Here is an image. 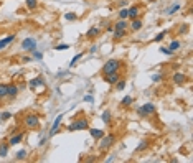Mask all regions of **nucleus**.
<instances>
[{
    "instance_id": "nucleus-34",
    "label": "nucleus",
    "mask_w": 193,
    "mask_h": 163,
    "mask_svg": "<svg viewBox=\"0 0 193 163\" xmlns=\"http://www.w3.org/2000/svg\"><path fill=\"white\" fill-rule=\"evenodd\" d=\"M32 54H33V58H35V59H43V53L36 51V48H35V50H32Z\"/></svg>"
},
{
    "instance_id": "nucleus-26",
    "label": "nucleus",
    "mask_w": 193,
    "mask_h": 163,
    "mask_svg": "<svg viewBox=\"0 0 193 163\" xmlns=\"http://www.w3.org/2000/svg\"><path fill=\"white\" fill-rule=\"evenodd\" d=\"M7 89H8V84H0V101L7 97Z\"/></svg>"
},
{
    "instance_id": "nucleus-39",
    "label": "nucleus",
    "mask_w": 193,
    "mask_h": 163,
    "mask_svg": "<svg viewBox=\"0 0 193 163\" xmlns=\"http://www.w3.org/2000/svg\"><path fill=\"white\" fill-rule=\"evenodd\" d=\"M160 51H162V53H164V54H172L170 51L167 50V48H164V46H162V48H160Z\"/></svg>"
},
{
    "instance_id": "nucleus-22",
    "label": "nucleus",
    "mask_w": 193,
    "mask_h": 163,
    "mask_svg": "<svg viewBox=\"0 0 193 163\" xmlns=\"http://www.w3.org/2000/svg\"><path fill=\"white\" fill-rule=\"evenodd\" d=\"M180 46H182V43H180L178 40H175V41H172V43H170V46H168L167 50L170 51L172 54H173V53H175V51H177V50H178V48H180Z\"/></svg>"
},
{
    "instance_id": "nucleus-1",
    "label": "nucleus",
    "mask_w": 193,
    "mask_h": 163,
    "mask_svg": "<svg viewBox=\"0 0 193 163\" xmlns=\"http://www.w3.org/2000/svg\"><path fill=\"white\" fill-rule=\"evenodd\" d=\"M116 140H117V137H116L114 134H109V135L104 134L102 137L99 138V143H97V147H99V148L102 150V152H106V150H109L112 145H114Z\"/></svg>"
},
{
    "instance_id": "nucleus-15",
    "label": "nucleus",
    "mask_w": 193,
    "mask_h": 163,
    "mask_svg": "<svg viewBox=\"0 0 193 163\" xmlns=\"http://www.w3.org/2000/svg\"><path fill=\"white\" fill-rule=\"evenodd\" d=\"M8 150H10V143H8V140H4V142L0 143V156L5 158L8 155Z\"/></svg>"
},
{
    "instance_id": "nucleus-4",
    "label": "nucleus",
    "mask_w": 193,
    "mask_h": 163,
    "mask_svg": "<svg viewBox=\"0 0 193 163\" xmlns=\"http://www.w3.org/2000/svg\"><path fill=\"white\" fill-rule=\"evenodd\" d=\"M89 127V122H88V119L86 117H79L76 119L73 124L68 125V130L69 132H76V130H86V128Z\"/></svg>"
},
{
    "instance_id": "nucleus-35",
    "label": "nucleus",
    "mask_w": 193,
    "mask_h": 163,
    "mask_svg": "<svg viewBox=\"0 0 193 163\" xmlns=\"http://www.w3.org/2000/svg\"><path fill=\"white\" fill-rule=\"evenodd\" d=\"M10 117H12V114H10V112H4V114H0V120H8Z\"/></svg>"
},
{
    "instance_id": "nucleus-2",
    "label": "nucleus",
    "mask_w": 193,
    "mask_h": 163,
    "mask_svg": "<svg viewBox=\"0 0 193 163\" xmlns=\"http://www.w3.org/2000/svg\"><path fill=\"white\" fill-rule=\"evenodd\" d=\"M121 66H122V63L119 59H107L106 61V64L102 66V69H101V74H109V73H116V71H119L121 69Z\"/></svg>"
},
{
    "instance_id": "nucleus-37",
    "label": "nucleus",
    "mask_w": 193,
    "mask_h": 163,
    "mask_svg": "<svg viewBox=\"0 0 193 163\" xmlns=\"http://www.w3.org/2000/svg\"><path fill=\"white\" fill-rule=\"evenodd\" d=\"M69 48V45H58V46H55V50L56 51H61V50H68Z\"/></svg>"
},
{
    "instance_id": "nucleus-16",
    "label": "nucleus",
    "mask_w": 193,
    "mask_h": 163,
    "mask_svg": "<svg viewBox=\"0 0 193 163\" xmlns=\"http://www.w3.org/2000/svg\"><path fill=\"white\" fill-rule=\"evenodd\" d=\"M144 23L140 18H134V20H130V30L132 32H139V30H142Z\"/></svg>"
},
{
    "instance_id": "nucleus-36",
    "label": "nucleus",
    "mask_w": 193,
    "mask_h": 163,
    "mask_svg": "<svg viewBox=\"0 0 193 163\" xmlns=\"http://www.w3.org/2000/svg\"><path fill=\"white\" fill-rule=\"evenodd\" d=\"M150 79H152L154 82H160L162 81V76L160 74H152V76H150Z\"/></svg>"
},
{
    "instance_id": "nucleus-10",
    "label": "nucleus",
    "mask_w": 193,
    "mask_h": 163,
    "mask_svg": "<svg viewBox=\"0 0 193 163\" xmlns=\"http://www.w3.org/2000/svg\"><path fill=\"white\" fill-rule=\"evenodd\" d=\"M180 7H182V5H180L178 2H173V4H172V5H168V7L165 8V10H164V13H165V15H168V17H170V15L177 13V12L180 10Z\"/></svg>"
},
{
    "instance_id": "nucleus-11",
    "label": "nucleus",
    "mask_w": 193,
    "mask_h": 163,
    "mask_svg": "<svg viewBox=\"0 0 193 163\" xmlns=\"http://www.w3.org/2000/svg\"><path fill=\"white\" fill-rule=\"evenodd\" d=\"M43 87V86H45V79L41 78V76H38V78H35V79H32V81H30V91H35L36 87Z\"/></svg>"
},
{
    "instance_id": "nucleus-24",
    "label": "nucleus",
    "mask_w": 193,
    "mask_h": 163,
    "mask_svg": "<svg viewBox=\"0 0 193 163\" xmlns=\"http://www.w3.org/2000/svg\"><path fill=\"white\" fill-rule=\"evenodd\" d=\"M112 33H114V40H122L127 33V30H114Z\"/></svg>"
},
{
    "instance_id": "nucleus-9",
    "label": "nucleus",
    "mask_w": 193,
    "mask_h": 163,
    "mask_svg": "<svg viewBox=\"0 0 193 163\" xmlns=\"http://www.w3.org/2000/svg\"><path fill=\"white\" fill-rule=\"evenodd\" d=\"M129 17L127 20H134V18H139L140 12H142V8H140V5H132V7H129Z\"/></svg>"
},
{
    "instance_id": "nucleus-5",
    "label": "nucleus",
    "mask_w": 193,
    "mask_h": 163,
    "mask_svg": "<svg viewBox=\"0 0 193 163\" xmlns=\"http://www.w3.org/2000/svg\"><path fill=\"white\" fill-rule=\"evenodd\" d=\"M137 114H139L140 117H149V115L155 114V104H152V102L144 104L142 107H139V109H137Z\"/></svg>"
},
{
    "instance_id": "nucleus-29",
    "label": "nucleus",
    "mask_w": 193,
    "mask_h": 163,
    "mask_svg": "<svg viewBox=\"0 0 193 163\" xmlns=\"http://www.w3.org/2000/svg\"><path fill=\"white\" fill-rule=\"evenodd\" d=\"M64 20H68V21H74V20H78V15H76L74 12H68V13L64 15Z\"/></svg>"
},
{
    "instance_id": "nucleus-33",
    "label": "nucleus",
    "mask_w": 193,
    "mask_h": 163,
    "mask_svg": "<svg viewBox=\"0 0 193 163\" xmlns=\"http://www.w3.org/2000/svg\"><path fill=\"white\" fill-rule=\"evenodd\" d=\"M167 33H168V32H167V30H164V32H160V33H158V35H157V36H155V41H157V43H160V41H162V40H164V38H165V36H167Z\"/></svg>"
},
{
    "instance_id": "nucleus-7",
    "label": "nucleus",
    "mask_w": 193,
    "mask_h": 163,
    "mask_svg": "<svg viewBox=\"0 0 193 163\" xmlns=\"http://www.w3.org/2000/svg\"><path fill=\"white\" fill-rule=\"evenodd\" d=\"M21 48L27 51H32L36 48V38H25L21 41Z\"/></svg>"
},
{
    "instance_id": "nucleus-12",
    "label": "nucleus",
    "mask_w": 193,
    "mask_h": 163,
    "mask_svg": "<svg viewBox=\"0 0 193 163\" xmlns=\"http://www.w3.org/2000/svg\"><path fill=\"white\" fill-rule=\"evenodd\" d=\"M172 81H173V84L182 86V84H185V82H186V76L183 74V73H175L173 78H172Z\"/></svg>"
},
{
    "instance_id": "nucleus-27",
    "label": "nucleus",
    "mask_w": 193,
    "mask_h": 163,
    "mask_svg": "<svg viewBox=\"0 0 193 163\" xmlns=\"http://www.w3.org/2000/svg\"><path fill=\"white\" fill-rule=\"evenodd\" d=\"M147 147H149V140H145V138H144L142 142L139 143V145H137V148H136V152H142V150H145Z\"/></svg>"
},
{
    "instance_id": "nucleus-41",
    "label": "nucleus",
    "mask_w": 193,
    "mask_h": 163,
    "mask_svg": "<svg viewBox=\"0 0 193 163\" xmlns=\"http://www.w3.org/2000/svg\"><path fill=\"white\" fill-rule=\"evenodd\" d=\"M149 2H157V0H149Z\"/></svg>"
},
{
    "instance_id": "nucleus-25",
    "label": "nucleus",
    "mask_w": 193,
    "mask_h": 163,
    "mask_svg": "<svg viewBox=\"0 0 193 163\" xmlns=\"http://www.w3.org/2000/svg\"><path fill=\"white\" fill-rule=\"evenodd\" d=\"M132 102H134V99H132V97H130V96H125L124 99L121 101V107H129Z\"/></svg>"
},
{
    "instance_id": "nucleus-32",
    "label": "nucleus",
    "mask_w": 193,
    "mask_h": 163,
    "mask_svg": "<svg viewBox=\"0 0 193 163\" xmlns=\"http://www.w3.org/2000/svg\"><path fill=\"white\" fill-rule=\"evenodd\" d=\"M127 17H129V10L127 8H122V10L119 12V18H121V20H127Z\"/></svg>"
},
{
    "instance_id": "nucleus-28",
    "label": "nucleus",
    "mask_w": 193,
    "mask_h": 163,
    "mask_svg": "<svg viewBox=\"0 0 193 163\" xmlns=\"http://www.w3.org/2000/svg\"><path fill=\"white\" fill-rule=\"evenodd\" d=\"M114 86H116V91H122V89L125 87V79H124V78H121V79H119V81L116 82Z\"/></svg>"
},
{
    "instance_id": "nucleus-8",
    "label": "nucleus",
    "mask_w": 193,
    "mask_h": 163,
    "mask_svg": "<svg viewBox=\"0 0 193 163\" xmlns=\"http://www.w3.org/2000/svg\"><path fill=\"white\" fill-rule=\"evenodd\" d=\"M23 138H25V134H23V132H18V134H13L10 138H8V143H10V147L18 145V143L23 142Z\"/></svg>"
},
{
    "instance_id": "nucleus-13",
    "label": "nucleus",
    "mask_w": 193,
    "mask_h": 163,
    "mask_svg": "<svg viewBox=\"0 0 193 163\" xmlns=\"http://www.w3.org/2000/svg\"><path fill=\"white\" fill-rule=\"evenodd\" d=\"M18 91H20V87H18L17 84H8V89H7V97H10V99H15V97L18 96Z\"/></svg>"
},
{
    "instance_id": "nucleus-31",
    "label": "nucleus",
    "mask_w": 193,
    "mask_h": 163,
    "mask_svg": "<svg viewBox=\"0 0 193 163\" xmlns=\"http://www.w3.org/2000/svg\"><path fill=\"white\" fill-rule=\"evenodd\" d=\"M83 54H84V53H78V54H76V56L71 59V63H69V66H71V68H74V66H76V63H78V61L83 58Z\"/></svg>"
},
{
    "instance_id": "nucleus-14",
    "label": "nucleus",
    "mask_w": 193,
    "mask_h": 163,
    "mask_svg": "<svg viewBox=\"0 0 193 163\" xmlns=\"http://www.w3.org/2000/svg\"><path fill=\"white\" fill-rule=\"evenodd\" d=\"M61 120H63V114H60L56 119H55V122H53V127H51V132H50V137H53L55 134L58 132V128H60V124H61Z\"/></svg>"
},
{
    "instance_id": "nucleus-23",
    "label": "nucleus",
    "mask_w": 193,
    "mask_h": 163,
    "mask_svg": "<svg viewBox=\"0 0 193 163\" xmlns=\"http://www.w3.org/2000/svg\"><path fill=\"white\" fill-rule=\"evenodd\" d=\"M25 5L28 10H36L38 7V0H25Z\"/></svg>"
},
{
    "instance_id": "nucleus-40",
    "label": "nucleus",
    "mask_w": 193,
    "mask_h": 163,
    "mask_svg": "<svg viewBox=\"0 0 193 163\" xmlns=\"http://www.w3.org/2000/svg\"><path fill=\"white\" fill-rule=\"evenodd\" d=\"M107 32H114V25H107Z\"/></svg>"
},
{
    "instance_id": "nucleus-21",
    "label": "nucleus",
    "mask_w": 193,
    "mask_h": 163,
    "mask_svg": "<svg viewBox=\"0 0 193 163\" xmlns=\"http://www.w3.org/2000/svg\"><path fill=\"white\" fill-rule=\"evenodd\" d=\"M101 119H102V122H104V124H111V119H112L111 110H104V112L101 114Z\"/></svg>"
},
{
    "instance_id": "nucleus-38",
    "label": "nucleus",
    "mask_w": 193,
    "mask_h": 163,
    "mask_svg": "<svg viewBox=\"0 0 193 163\" xmlns=\"http://www.w3.org/2000/svg\"><path fill=\"white\" fill-rule=\"evenodd\" d=\"M83 101H84V102H93V96H84V99H83Z\"/></svg>"
},
{
    "instance_id": "nucleus-3",
    "label": "nucleus",
    "mask_w": 193,
    "mask_h": 163,
    "mask_svg": "<svg viewBox=\"0 0 193 163\" xmlns=\"http://www.w3.org/2000/svg\"><path fill=\"white\" fill-rule=\"evenodd\" d=\"M23 125H25V128H28V130H35L40 125V117L36 114H28V115H25V119H23Z\"/></svg>"
},
{
    "instance_id": "nucleus-20",
    "label": "nucleus",
    "mask_w": 193,
    "mask_h": 163,
    "mask_svg": "<svg viewBox=\"0 0 193 163\" xmlns=\"http://www.w3.org/2000/svg\"><path fill=\"white\" fill-rule=\"evenodd\" d=\"M99 33H101V30L97 28V26H93V28L88 30V33H86V38H96Z\"/></svg>"
},
{
    "instance_id": "nucleus-6",
    "label": "nucleus",
    "mask_w": 193,
    "mask_h": 163,
    "mask_svg": "<svg viewBox=\"0 0 193 163\" xmlns=\"http://www.w3.org/2000/svg\"><path fill=\"white\" fill-rule=\"evenodd\" d=\"M121 78H122V76L119 74V71H116V73H109V74H104V78H102V79H104V82H106V84L114 86Z\"/></svg>"
},
{
    "instance_id": "nucleus-30",
    "label": "nucleus",
    "mask_w": 193,
    "mask_h": 163,
    "mask_svg": "<svg viewBox=\"0 0 193 163\" xmlns=\"http://www.w3.org/2000/svg\"><path fill=\"white\" fill-rule=\"evenodd\" d=\"M27 155H28L27 150H20V152H17V155H15V160H18V162H20V160H25Z\"/></svg>"
},
{
    "instance_id": "nucleus-18",
    "label": "nucleus",
    "mask_w": 193,
    "mask_h": 163,
    "mask_svg": "<svg viewBox=\"0 0 193 163\" xmlns=\"http://www.w3.org/2000/svg\"><path fill=\"white\" fill-rule=\"evenodd\" d=\"M127 26H129V21L127 20H121V18L114 23V30H127Z\"/></svg>"
},
{
    "instance_id": "nucleus-17",
    "label": "nucleus",
    "mask_w": 193,
    "mask_h": 163,
    "mask_svg": "<svg viewBox=\"0 0 193 163\" xmlns=\"http://www.w3.org/2000/svg\"><path fill=\"white\" fill-rule=\"evenodd\" d=\"M15 38H17L15 35H8V36H5L4 40H0V50H4V48H5L7 45L13 43V41H15Z\"/></svg>"
},
{
    "instance_id": "nucleus-19",
    "label": "nucleus",
    "mask_w": 193,
    "mask_h": 163,
    "mask_svg": "<svg viewBox=\"0 0 193 163\" xmlns=\"http://www.w3.org/2000/svg\"><path fill=\"white\" fill-rule=\"evenodd\" d=\"M89 134H91V137H93L94 140H99V138L104 135V130H101V128H89Z\"/></svg>"
}]
</instances>
